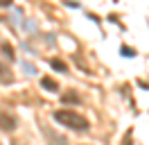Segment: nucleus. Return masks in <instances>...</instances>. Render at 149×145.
I'll return each mask as SVG.
<instances>
[{"label":"nucleus","mask_w":149,"mask_h":145,"mask_svg":"<svg viewBox=\"0 0 149 145\" xmlns=\"http://www.w3.org/2000/svg\"><path fill=\"white\" fill-rule=\"evenodd\" d=\"M50 63H52V68H54V70H59V72H68V66H65L61 59H52Z\"/></svg>","instance_id":"nucleus-7"},{"label":"nucleus","mask_w":149,"mask_h":145,"mask_svg":"<svg viewBox=\"0 0 149 145\" xmlns=\"http://www.w3.org/2000/svg\"><path fill=\"white\" fill-rule=\"evenodd\" d=\"M41 86L45 91H50V93H56V91H59V84H56L52 77H41Z\"/></svg>","instance_id":"nucleus-4"},{"label":"nucleus","mask_w":149,"mask_h":145,"mask_svg":"<svg viewBox=\"0 0 149 145\" xmlns=\"http://www.w3.org/2000/svg\"><path fill=\"white\" fill-rule=\"evenodd\" d=\"M20 68H23V70H27V75H34V72H36V68H34L32 63H27V61H20Z\"/></svg>","instance_id":"nucleus-9"},{"label":"nucleus","mask_w":149,"mask_h":145,"mask_svg":"<svg viewBox=\"0 0 149 145\" xmlns=\"http://www.w3.org/2000/svg\"><path fill=\"white\" fill-rule=\"evenodd\" d=\"M61 100H63V102H74V104H77V102H79V95H77V93H63Z\"/></svg>","instance_id":"nucleus-8"},{"label":"nucleus","mask_w":149,"mask_h":145,"mask_svg":"<svg viewBox=\"0 0 149 145\" xmlns=\"http://www.w3.org/2000/svg\"><path fill=\"white\" fill-rule=\"evenodd\" d=\"M41 129H43V134H45V138H47V145H68V141H65L63 136L52 132L47 125H41Z\"/></svg>","instance_id":"nucleus-3"},{"label":"nucleus","mask_w":149,"mask_h":145,"mask_svg":"<svg viewBox=\"0 0 149 145\" xmlns=\"http://www.w3.org/2000/svg\"><path fill=\"white\" fill-rule=\"evenodd\" d=\"M52 118H54L59 125L68 127V129H74V132H88V118H84L81 113H77L74 109H59V111H54L52 113Z\"/></svg>","instance_id":"nucleus-1"},{"label":"nucleus","mask_w":149,"mask_h":145,"mask_svg":"<svg viewBox=\"0 0 149 145\" xmlns=\"http://www.w3.org/2000/svg\"><path fill=\"white\" fill-rule=\"evenodd\" d=\"M16 127H18L16 116L9 113V111H5V109H0V129H2V132H7V134H11Z\"/></svg>","instance_id":"nucleus-2"},{"label":"nucleus","mask_w":149,"mask_h":145,"mask_svg":"<svg viewBox=\"0 0 149 145\" xmlns=\"http://www.w3.org/2000/svg\"><path fill=\"white\" fill-rule=\"evenodd\" d=\"M11 5V0H0V7H9Z\"/></svg>","instance_id":"nucleus-11"},{"label":"nucleus","mask_w":149,"mask_h":145,"mask_svg":"<svg viewBox=\"0 0 149 145\" xmlns=\"http://www.w3.org/2000/svg\"><path fill=\"white\" fill-rule=\"evenodd\" d=\"M0 52L5 54V59H7V61H14V59H16V54H14V48H11L7 41H2V43H0Z\"/></svg>","instance_id":"nucleus-5"},{"label":"nucleus","mask_w":149,"mask_h":145,"mask_svg":"<svg viewBox=\"0 0 149 145\" xmlns=\"http://www.w3.org/2000/svg\"><path fill=\"white\" fill-rule=\"evenodd\" d=\"M0 82H2V84H11V82H14L9 68H5V66H0Z\"/></svg>","instance_id":"nucleus-6"},{"label":"nucleus","mask_w":149,"mask_h":145,"mask_svg":"<svg viewBox=\"0 0 149 145\" xmlns=\"http://www.w3.org/2000/svg\"><path fill=\"white\" fill-rule=\"evenodd\" d=\"M122 54H124V57H136V52H133L131 48H127V45H122Z\"/></svg>","instance_id":"nucleus-10"},{"label":"nucleus","mask_w":149,"mask_h":145,"mask_svg":"<svg viewBox=\"0 0 149 145\" xmlns=\"http://www.w3.org/2000/svg\"><path fill=\"white\" fill-rule=\"evenodd\" d=\"M11 145H20V143H11Z\"/></svg>","instance_id":"nucleus-12"}]
</instances>
